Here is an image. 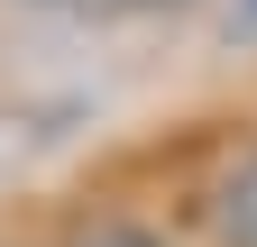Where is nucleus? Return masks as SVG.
Wrapping results in <instances>:
<instances>
[{"label": "nucleus", "instance_id": "obj_1", "mask_svg": "<svg viewBox=\"0 0 257 247\" xmlns=\"http://www.w3.org/2000/svg\"><path fill=\"white\" fill-rule=\"evenodd\" d=\"M220 238H230V247H257V156L220 183Z\"/></svg>", "mask_w": 257, "mask_h": 247}, {"label": "nucleus", "instance_id": "obj_2", "mask_svg": "<svg viewBox=\"0 0 257 247\" xmlns=\"http://www.w3.org/2000/svg\"><path fill=\"white\" fill-rule=\"evenodd\" d=\"M74 247H156V238H147V229H128V220H101V229H83Z\"/></svg>", "mask_w": 257, "mask_h": 247}, {"label": "nucleus", "instance_id": "obj_3", "mask_svg": "<svg viewBox=\"0 0 257 247\" xmlns=\"http://www.w3.org/2000/svg\"><path fill=\"white\" fill-rule=\"evenodd\" d=\"M248 10H257V0H248Z\"/></svg>", "mask_w": 257, "mask_h": 247}]
</instances>
